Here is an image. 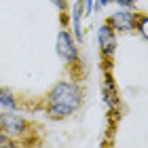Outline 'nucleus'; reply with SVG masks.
Instances as JSON below:
<instances>
[{
  "instance_id": "nucleus-6",
  "label": "nucleus",
  "mask_w": 148,
  "mask_h": 148,
  "mask_svg": "<svg viewBox=\"0 0 148 148\" xmlns=\"http://www.w3.org/2000/svg\"><path fill=\"white\" fill-rule=\"evenodd\" d=\"M80 17H83V0H76L72 6V30H74V40H83V30H80Z\"/></svg>"
},
{
  "instance_id": "nucleus-9",
  "label": "nucleus",
  "mask_w": 148,
  "mask_h": 148,
  "mask_svg": "<svg viewBox=\"0 0 148 148\" xmlns=\"http://www.w3.org/2000/svg\"><path fill=\"white\" fill-rule=\"evenodd\" d=\"M0 148H19V146L15 144V140L11 136H6V133L0 131Z\"/></svg>"
},
{
  "instance_id": "nucleus-3",
  "label": "nucleus",
  "mask_w": 148,
  "mask_h": 148,
  "mask_svg": "<svg viewBox=\"0 0 148 148\" xmlns=\"http://www.w3.org/2000/svg\"><path fill=\"white\" fill-rule=\"evenodd\" d=\"M138 19H140V15H138L136 11L121 9V11L110 13L108 19H106V23H108L114 32H133V30H136Z\"/></svg>"
},
{
  "instance_id": "nucleus-2",
  "label": "nucleus",
  "mask_w": 148,
  "mask_h": 148,
  "mask_svg": "<svg viewBox=\"0 0 148 148\" xmlns=\"http://www.w3.org/2000/svg\"><path fill=\"white\" fill-rule=\"evenodd\" d=\"M0 131L6 133V136H11V138L23 136V133L28 131V121H25L17 110L0 112Z\"/></svg>"
},
{
  "instance_id": "nucleus-1",
  "label": "nucleus",
  "mask_w": 148,
  "mask_h": 148,
  "mask_svg": "<svg viewBox=\"0 0 148 148\" xmlns=\"http://www.w3.org/2000/svg\"><path fill=\"white\" fill-rule=\"evenodd\" d=\"M80 102H83V93L78 85L62 80V83L53 85V89L47 95V112L53 119H64L70 116L74 110H78Z\"/></svg>"
},
{
  "instance_id": "nucleus-5",
  "label": "nucleus",
  "mask_w": 148,
  "mask_h": 148,
  "mask_svg": "<svg viewBox=\"0 0 148 148\" xmlns=\"http://www.w3.org/2000/svg\"><path fill=\"white\" fill-rule=\"evenodd\" d=\"M97 42L99 49L106 57H112L114 51H116V32H114L108 23H102L97 28Z\"/></svg>"
},
{
  "instance_id": "nucleus-7",
  "label": "nucleus",
  "mask_w": 148,
  "mask_h": 148,
  "mask_svg": "<svg viewBox=\"0 0 148 148\" xmlns=\"http://www.w3.org/2000/svg\"><path fill=\"white\" fill-rule=\"evenodd\" d=\"M0 108L4 110H17V102H15V95H13L11 89H0Z\"/></svg>"
},
{
  "instance_id": "nucleus-8",
  "label": "nucleus",
  "mask_w": 148,
  "mask_h": 148,
  "mask_svg": "<svg viewBox=\"0 0 148 148\" xmlns=\"http://www.w3.org/2000/svg\"><path fill=\"white\" fill-rule=\"evenodd\" d=\"M136 30L140 32V36H142L144 40L148 38V17H146V15H140L138 23H136Z\"/></svg>"
},
{
  "instance_id": "nucleus-12",
  "label": "nucleus",
  "mask_w": 148,
  "mask_h": 148,
  "mask_svg": "<svg viewBox=\"0 0 148 148\" xmlns=\"http://www.w3.org/2000/svg\"><path fill=\"white\" fill-rule=\"evenodd\" d=\"M49 2L55 6V9L59 11V13H64L66 9H68V2H66V0H49Z\"/></svg>"
},
{
  "instance_id": "nucleus-13",
  "label": "nucleus",
  "mask_w": 148,
  "mask_h": 148,
  "mask_svg": "<svg viewBox=\"0 0 148 148\" xmlns=\"http://www.w3.org/2000/svg\"><path fill=\"white\" fill-rule=\"evenodd\" d=\"M114 0H93V9H104V6H108V4H112Z\"/></svg>"
},
{
  "instance_id": "nucleus-11",
  "label": "nucleus",
  "mask_w": 148,
  "mask_h": 148,
  "mask_svg": "<svg viewBox=\"0 0 148 148\" xmlns=\"http://www.w3.org/2000/svg\"><path fill=\"white\" fill-rule=\"evenodd\" d=\"M121 9H133V6L138 4V0H114Z\"/></svg>"
},
{
  "instance_id": "nucleus-10",
  "label": "nucleus",
  "mask_w": 148,
  "mask_h": 148,
  "mask_svg": "<svg viewBox=\"0 0 148 148\" xmlns=\"http://www.w3.org/2000/svg\"><path fill=\"white\" fill-rule=\"evenodd\" d=\"M93 11H95V9H93V0H83V15L89 17Z\"/></svg>"
},
{
  "instance_id": "nucleus-4",
  "label": "nucleus",
  "mask_w": 148,
  "mask_h": 148,
  "mask_svg": "<svg viewBox=\"0 0 148 148\" xmlns=\"http://www.w3.org/2000/svg\"><path fill=\"white\" fill-rule=\"evenodd\" d=\"M55 49H57V55L64 59L66 64H74L78 62V47H76V40L70 34L68 30H59L57 40H55Z\"/></svg>"
}]
</instances>
